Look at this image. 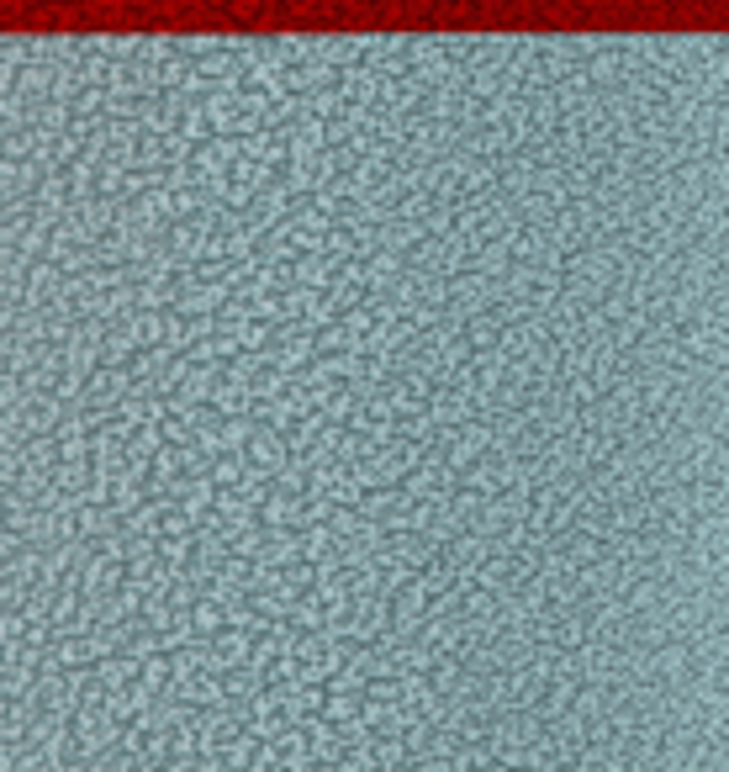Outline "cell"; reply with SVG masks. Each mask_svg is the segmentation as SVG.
<instances>
[{
  "label": "cell",
  "instance_id": "1",
  "mask_svg": "<svg viewBox=\"0 0 729 772\" xmlns=\"http://www.w3.org/2000/svg\"><path fill=\"white\" fill-rule=\"evenodd\" d=\"M513 48H518V27H476L465 69H492V75H502V69L513 64Z\"/></svg>",
  "mask_w": 729,
  "mask_h": 772
},
{
  "label": "cell",
  "instance_id": "2",
  "mask_svg": "<svg viewBox=\"0 0 729 772\" xmlns=\"http://www.w3.org/2000/svg\"><path fill=\"white\" fill-rule=\"evenodd\" d=\"M354 471V482H360L365 492H386V487H402V476H407V466H402V450H397V439H391L386 450H370L360 466H349Z\"/></svg>",
  "mask_w": 729,
  "mask_h": 772
},
{
  "label": "cell",
  "instance_id": "3",
  "mask_svg": "<svg viewBox=\"0 0 729 772\" xmlns=\"http://www.w3.org/2000/svg\"><path fill=\"white\" fill-rule=\"evenodd\" d=\"M339 96H344V106H370V112H376V101H381V75H376V69H370L365 59L349 64V69H339Z\"/></svg>",
  "mask_w": 729,
  "mask_h": 772
},
{
  "label": "cell",
  "instance_id": "4",
  "mask_svg": "<svg viewBox=\"0 0 729 772\" xmlns=\"http://www.w3.org/2000/svg\"><path fill=\"white\" fill-rule=\"evenodd\" d=\"M486 556H492V545H486L481 535H471V529H465V535H455L450 545H444V550H439V561H444V566H450V572H455V577H476Z\"/></svg>",
  "mask_w": 729,
  "mask_h": 772
},
{
  "label": "cell",
  "instance_id": "5",
  "mask_svg": "<svg viewBox=\"0 0 729 772\" xmlns=\"http://www.w3.org/2000/svg\"><path fill=\"white\" fill-rule=\"evenodd\" d=\"M249 461L259 466V471H280V466H291V445H286V434H275V429H265L259 424L254 429V439H249Z\"/></svg>",
  "mask_w": 729,
  "mask_h": 772
},
{
  "label": "cell",
  "instance_id": "6",
  "mask_svg": "<svg viewBox=\"0 0 729 772\" xmlns=\"http://www.w3.org/2000/svg\"><path fill=\"white\" fill-rule=\"evenodd\" d=\"M212 408H217L222 418H249V413H254V392H249L243 381H228V376H222L217 392H212Z\"/></svg>",
  "mask_w": 729,
  "mask_h": 772
},
{
  "label": "cell",
  "instance_id": "7",
  "mask_svg": "<svg viewBox=\"0 0 729 772\" xmlns=\"http://www.w3.org/2000/svg\"><path fill=\"white\" fill-rule=\"evenodd\" d=\"M96 677H101L106 693H122V688L138 683V661L133 656H106V661H96Z\"/></svg>",
  "mask_w": 729,
  "mask_h": 772
},
{
  "label": "cell",
  "instance_id": "8",
  "mask_svg": "<svg viewBox=\"0 0 729 772\" xmlns=\"http://www.w3.org/2000/svg\"><path fill=\"white\" fill-rule=\"evenodd\" d=\"M249 450H222L217 461H212V482H217V492H228V487H238L243 476H249Z\"/></svg>",
  "mask_w": 729,
  "mask_h": 772
},
{
  "label": "cell",
  "instance_id": "9",
  "mask_svg": "<svg viewBox=\"0 0 729 772\" xmlns=\"http://www.w3.org/2000/svg\"><path fill=\"white\" fill-rule=\"evenodd\" d=\"M286 624H291L296 635H312V630H323V603H317V593H296V603H291Z\"/></svg>",
  "mask_w": 729,
  "mask_h": 772
},
{
  "label": "cell",
  "instance_id": "10",
  "mask_svg": "<svg viewBox=\"0 0 729 772\" xmlns=\"http://www.w3.org/2000/svg\"><path fill=\"white\" fill-rule=\"evenodd\" d=\"M143 619L154 624L159 635H170V630H175V603H170V593H148V603H143Z\"/></svg>",
  "mask_w": 729,
  "mask_h": 772
},
{
  "label": "cell",
  "instance_id": "11",
  "mask_svg": "<svg viewBox=\"0 0 729 772\" xmlns=\"http://www.w3.org/2000/svg\"><path fill=\"white\" fill-rule=\"evenodd\" d=\"M465 339H471V349H492V344L502 339V328H497L492 312H476V318L465 323Z\"/></svg>",
  "mask_w": 729,
  "mask_h": 772
},
{
  "label": "cell",
  "instance_id": "12",
  "mask_svg": "<svg viewBox=\"0 0 729 772\" xmlns=\"http://www.w3.org/2000/svg\"><path fill=\"white\" fill-rule=\"evenodd\" d=\"M249 392H254V402H280V397L291 392V376H286V371H275V365H270V371L259 376L254 386H249Z\"/></svg>",
  "mask_w": 729,
  "mask_h": 772
},
{
  "label": "cell",
  "instance_id": "13",
  "mask_svg": "<svg viewBox=\"0 0 729 772\" xmlns=\"http://www.w3.org/2000/svg\"><path fill=\"white\" fill-rule=\"evenodd\" d=\"M328 529H333V540H354L365 529V519H360V508H333L328 513Z\"/></svg>",
  "mask_w": 729,
  "mask_h": 772
},
{
  "label": "cell",
  "instance_id": "14",
  "mask_svg": "<svg viewBox=\"0 0 729 772\" xmlns=\"http://www.w3.org/2000/svg\"><path fill=\"white\" fill-rule=\"evenodd\" d=\"M365 704H402V677H376V683H365Z\"/></svg>",
  "mask_w": 729,
  "mask_h": 772
},
{
  "label": "cell",
  "instance_id": "15",
  "mask_svg": "<svg viewBox=\"0 0 729 772\" xmlns=\"http://www.w3.org/2000/svg\"><path fill=\"white\" fill-rule=\"evenodd\" d=\"M280 577H286L291 593H312V587H317V566H312V561H291Z\"/></svg>",
  "mask_w": 729,
  "mask_h": 772
}]
</instances>
